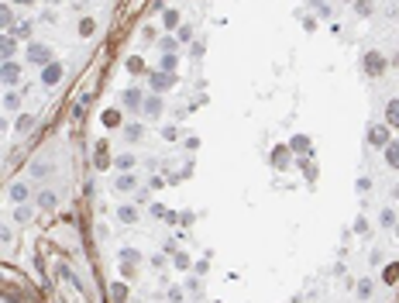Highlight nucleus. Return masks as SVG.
<instances>
[{"label": "nucleus", "mask_w": 399, "mask_h": 303, "mask_svg": "<svg viewBox=\"0 0 399 303\" xmlns=\"http://www.w3.org/2000/svg\"><path fill=\"white\" fill-rule=\"evenodd\" d=\"M31 172H34V176H49V166H45V162H34Z\"/></svg>", "instance_id": "36"}, {"label": "nucleus", "mask_w": 399, "mask_h": 303, "mask_svg": "<svg viewBox=\"0 0 399 303\" xmlns=\"http://www.w3.org/2000/svg\"><path fill=\"white\" fill-rule=\"evenodd\" d=\"M162 21H166V28H179V14H176V11H166Z\"/></svg>", "instance_id": "28"}, {"label": "nucleus", "mask_w": 399, "mask_h": 303, "mask_svg": "<svg viewBox=\"0 0 399 303\" xmlns=\"http://www.w3.org/2000/svg\"><path fill=\"white\" fill-rule=\"evenodd\" d=\"M117 258H121V265H124V269H128V272H131V269H134V265L141 262V255H138L134 248H121V255H117Z\"/></svg>", "instance_id": "10"}, {"label": "nucleus", "mask_w": 399, "mask_h": 303, "mask_svg": "<svg viewBox=\"0 0 399 303\" xmlns=\"http://www.w3.org/2000/svg\"><path fill=\"white\" fill-rule=\"evenodd\" d=\"M141 114L145 118H158V114H162V97H145L141 100Z\"/></svg>", "instance_id": "6"}, {"label": "nucleus", "mask_w": 399, "mask_h": 303, "mask_svg": "<svg viewBox=\"0 0 399 303\" xmlns=\"http://www.w3.org/2000/svg\"><path fill=\"white\" fill-rule=\"evenodd\" d=\"M362 66H365L368 76H382L389 62H385V55H379V52H365V55H362Z\"/></svg>", "instance_id": "1"}, {"label": "nucleus", "mask_w": 399, "mask_h": 303, "mask_svg": "<svg viewBox=\"0 0 399 303\" xmlns=\"http://www.w3.org/2000/svg\"><path fill=\"white\" fill-rule=\"evenodd\" d=\"M382 224L392 227V224H396V214H392V210H382Z\"/></svg>", "instance_id": "38"}, {"label": "nucleus", "mask_w": 399, "mask_h": 303, "mask_svg": "<svg viewBox=\"0 0 399 303\" xmlns=\"http://www.w3.org/2000/svg\"><path fill=\"white\" fill-rule=\"evenodd\" d=\"M148 83H151V90H155V93H162V90H169V86L176 83V72H151V76H148Z\"/></svg>", "instance_id": "5"}, {"label": "nucleus", "mask_w": 399, "mask_h": 303, "mask_svg": "<svg viewBox=\"0 0 399 303\" xmlns=\"http://www.w3.org/2000/svg\"><path fill=\"white\" fill-rule=\"evenodd\" d=\"M59 80H62V66H59V62H49L45 72H42V83H45V86H55Z\"/></svg>", "instance_id": "7"}, {"label": "nucleus", "mask_w": 399, "mask_h": 303, "mask_svg": "<svg viewBox=\"0 0 399 303\" xmlns=\"http://www.w3.org/2000/svg\"><path fill=\"white\" fill-rule=\"evenodd\" d=\"M289 148H293V152H299V155H306V152H313V141H310L306 135H296V138L289 141Z\"/></svg>", "instance_id": "11"}, {"label": "nucleus", "mask_w": 399, "mask_h": 303, "mask_svg": "<svg viewBox=\"0 0 399 303\" xmlns=\"http://www.w3.org/2000/svg\"><path fill=\"white\" fill-rule=\"evenodd\" d=\"M110 289H114V303H117V300H124V296H128V286H124V283H114Z\"/></svg>", "instance_id": "29"}, {"label": "nucleus", "mask_w": 399, "mask_h": 303, "mask_svg": "<svg viewBox=\"0 0 399 303\" xmlns=\"http://www.w3.org/2000/svg\"><path fill=\"white\" fill-rule=\"evenodd\" d=\"M117 220H121V224H134L138 220V210L134 207H117Z\"/></svg>", "instance_id": "17"}, {"label": "nucleus", "mask_w": 399, "mask_h": 303, "mask_svg": "<svg viewBox=\"0 0 399 303\" xmlns=\"http://www.w3.org/2000/svg\"><path fill=\"white\" fill-rule=\"evenodd\" d=\"M399 279V265H389V269H385V283H396Z\"/></svg>", "instance_id": "32"}, {"label": "nucleus", "mask_w": 399, "mask_h": 303, "mask_svg": "<svg viewBox=\"0 0 399 303\" xmlns=\"http://www.w3.org/2000/svg\"><path fill=\"white\" fill-rule=\"evenodd\" d=\"M14 128H17V131L24 135V131H31V128H34V118H31V114H21V118H17V124H14Z\"/></svg>", "instance_id": "21"}, {"label": "nucleus", "mask_w": 399, "mask_h": 303, "mask_svg": "<svg viewBox=\"0 0 399 303\" xmlns=\"http://www.w3.org/2000/svg\"><path fill=\"white\" fill-rule=\"evenodd\" d=\"M396 235H399V227H396Z\"/></svg>", "instance_id": "43"}, {"label": "nucleus", "mask_w": 399, "mask_h": 303, "mask_svg": "<svg viewBox=\"0 0 399 303\" xmlns=\"http://www.w3.org/2000/svg\"><path fill=\"white\" fill-rule=\"evenodd\" d=\"M11 200H14V203H24V200H28V183H14V186H11Z\"/></svg>", "instance_id": "16"}, {"label": "nucleus", "mask_w": 399, "mask_h": 303, "mask_svg": "<svg viewBox=\"0 0 399 303\" xmlns=\"http://www.w3.org/2000/svg\"><path fill=\"white\" fill-rule=\"evenodd\" d=\"M354 293L362 296V300H368V296H372V283H368V279H362V283H358V289H354Z\"/></svg>", "instance_id": "27"}, {"label": "nucleus", "mask_w": 399, "mask_h": 303, "mask_svg": "<svg viewBox=\"0 0 399 303\" xmlns=\"http://www.w3.org/2000/svg\"><path fill=\"white\" fill-rule=\"evenodd\" d=\"M93 31H97V24H93L90 17H83V21H79V34H83V38H90Z\"/></svg>", "instance_id": "24"}, {"label": "nucleus", "mask_w": 399, "mask_h": 303, "mask_svg": "<svg viewBox=\"0 0 399 303\" xmlns=\"http://www.w3.org/2000/svg\"><path fill=\"white\" fill-rule=\"evenodd\" d=\"M368 141H372V145H385V141H389V128H372V131H368Z\"/></svg>", "instance_id": "19"}, {"label": "nucleus", "mask_w": 399, "mask_h": 303, "mask_svg": "<svg viewBox=\"0 0 399 303\" xmlns=\"http://www.w3.org/2000/svg\"><path fill=\"white\" fill-rule=\"evenodd\" d=\"M141 97H145L141 90H124V100H121V103H124L128 110H138V107H141Z\"/></svg>", "instance_id": "12"}, {"label": "nucleus", "mask_w": 399, "mask_h": 303, "mask_svg": "<svg viewBox=\"0 0 399 303\" xmlns=\"http://www.w3.org/2000/svg\"><path fill=\"white\" fill-rule=\"evenodd\" d=\"M14 49H17L14 34H11V31H7V34H0V62H7V59L14 55Z\"/></svg>", "instance_id": "8"}, {"label": "nucleus", "mask_w": 399, "mask_h": 303, "mask_svg": "<svg viewBox=\"0 0 399 303\" xmlns=\"http://www.w3.org/2000/svg\"><path fill=\"white\" fill-rule=\"evenodd\" d=\"M128 69H131V72H145V62L134 55V59H128Z\"/></svg>", "instance_id": "31"}, {"label": "nucleus", "mask_w": 399, "mask_h": 303, "mask_svg": "<svg viewBox=\"0 0 399 303\" xmlns=\"http://www.w3.org/2000/svg\"><path fill=\"white\" fill-rule=\"evenodd\" d=\"M172 69H176V55H166L162 59V72H172Z\"/></svg>", "instance_id": "34"}, {"label": "nucleus", "mask_w": 399, "mask_h": 303, "mask_svg": "<svg viewBox=\"0 0 399 303\" xmlns=\"http://www.w3.org/2000/svg\"><path fill=\"white\" fill-rule=\"evenodd\" d=\"M124 138H128V141H138V138H141V124H128V128H124Z\"/></svg>", "instance_id": "26"}, {"label": "nucleus", "mask_w": 399, "mask_h": 303, "mask_svg": "<svg viewBox=\"0 0 399 303\" xmlns=\"http://www.w3.org/2000/svg\"><path fill=\"white\" fill-rule=\"evenodd\" d=\"M385 162H389L392 169H399V141H392V145H385Z\"/></svg>", "instance_id": "18"}, {"label": "nucleus", "mask_w": 399, "mask_h": 303, "mask_svg": "<svg viewBox=\"0 0 399 303\" xmlns=\"http://www.w3.org/2000/svg\"><path fill=\"white\" fill-rule=\"evenodd\" d=\"M97 166H100V169H107V166H110V155H107V145H103V141L97 145Z\"/></svg>", "instance_id": "22"}, {"label": "nucleus", "mask_w": 399, "mask_h": 303, "mask_svg": "<svg viewBox=\"0 0 399 303\" xmlns=\"http://www.w3.org/2000/svg\"><path fill=\"white\" fill-rule=\"evenodd\" d=\"M49 4H55V0H49Z\"/></svg>", "instance_id": "42"}, {"label": "nucleus", "mask_w": 399, "mask_h": 303, "mask_svg": "<svg viewBox=\"0 0 399 303\" xmlns=\"http://www.w3.org/2000/svg\"><path fill=\"white\" fill-rule=\"evenodd\" d=\"M4 107H7V110H17V107H21V93H17V90H7V97H4Z\"/></svg>", "instance_id": "20"}, {"label": "nucleus", "mask_w": 399, "mask_h": 303, "mask_svg": "<svg viewBox=\"0 0 399 303\" xmlns=\"http://www.w3.org/2000/svg\"><path fill=\"white\" fill-rule=\"evenodd\" d=\"M354 11H358V17H368L372 14V0H354Z\"/></svg>", "instance_id": "23"}, {"label": "nucleus", "mask_w": 399, "mask_h": 303, "mask_svg": "<svg viewBox=\"0 0 399 303\" xmlns=\"http://www.w3.org/2000/svg\"><path fill=\"white\" fill-rule=\"evenodd\" d=\"M103 124H107V128H117V124H121V114H117V110H107V114H103Z\"/></svg>", "instance_id": "25"}, {"label": "nucleus", "mask_w": 399, "mask_h": 303, "mask_svg": "<svg viewBox=\"0 0 399 303\" xmlns=\"http://www.w3.org/2000/svg\"><path fill=\"white\" fill-rule=\"evenodd\" d=\"M4 128H7V121H4V118H0V131H4Z\"/></svg>", "instance_id": "41"}, {"label": "nucleus", "mask_w": 399, "mask_h": 303, "mask_svg": "<svg viewBox=\"0 0 399 303\" xmlns=\"http://www.w3.org/2000/svg\"><path fill=\"white\" fill-rule=\"evenodd\" d=\"M289 162H293V148L289 145H275L272 148V166L275 169H289Z\"/></svg>", "instance_id": "4"}, {"label": "nucleus", "mask_w": 399, "mask_h": 303, "mask_svg": "<svg viewBox=\"0 0 399 303\" xmlns=\"http://www.w3.org/2000/svg\"><path fill=\"white\" fill-rule=\"evenodd\" d=\"M114 189H121V193H131V189H138V179L131 176V172H121L114 179Z\"/></svg>", "instance_id": "9"}, {"label": "nucleus", "mask_w": 399, "mask_h": 303, "mask_svg": "<svg viewBox=\"0 0 399 303\" xmlns=\"http://www.w3.org/2000/svg\"><path fill=\"white\" fill-rule=\"evenodd\" d=\"M28 59H31L34 66H42V69H45L49 62H55V59H52V49H49V45H34V42L28 45Z\"/></svg>", "instance_id": "2"}, {"label": "nucleus", "mask_w": 399, "mask_h": 303, "mask_svg": "<svg viewBox=\"0 0 399 303\" xmlns=\"http://www.w3.org/2000/svg\"><path fill=\"white\" fill-rule=\"evenodd\" d=\"M55 203H59V197L52 193V189H45V193H38V207H42V210H55Z\"/></svg>", "instance_id": "13"}, {"label": "nucleus", "mask_w": 399, "mask_h": 303, "mask_svg": "<svg viewBox=\"0 0 399 303\" xmlns=\"http://www.w3.org/2000/svg\"><path fill=\"white\" fill-rule=\"evenodd\" d=\"M21 80V66L14 62V59H7V62H0V83H7V86H14Z\"/></svg>", "instance_id": "3"}, {"label": "nucleus", "mask_w": 399, "mask_h": 303, "mask_svg": "<svg viewBox=\"0 0 399 303\" xmlns=\"http://www.w3.org/2000/svg\"><path fill=\"white\" fill-rule=\"evenodd\" d=\"M303 172H306V179H313V176H316V166L306 159V162H303Z\"/></svg>", "instance_id": "37"}, {"label": "nucleus", "mask_w": 399, "mask_h": 303, "mask_svg": "<svg viewBox=\"0 0 399 303\" xmlns=\"http://www.w3.org/2000/svg\"><path fill=\"white\" fill-rule=\"evenodd\" d=\"M4 28H7V31L14 28V11H11L7 4H0V31H4Z\"/></svg>", "instance_id": "15"}, {"label": "nucleus", "mask_w": 399, "mask_h": 303, "mask_svg": "<svg viewBox=\"0 0 399 303\" xmlns=\"http://www.w3.org/2000/svg\"><path fill=\"white\" fill-rule=\"evenodd\" d=\"M169 303H183V289H179V286L169 289Z\"/></svg>", "instance_id": "35"}, {"label": "nucleus", "mask_w": 399, "mask_h": 303, "mask_svg": "<svg viewBox=\"0 0 399 303\" xmlns=\"http://www.w3.org/2000/svg\"><path fill=\"white\" fill-rule=\"evenodd\" d=\"M14 4H21V7H31V4H34V0H14Z\"/></svg>", "instance_id": "40"}, {"label": "nucleus", "mask_w": 399, "mask_h": 303, "mask_svg": "<svg viewBox=\"0 0 399 303\" xmlns=\"http://www.w3.org/2000/svg\"><path fill=\"white\" fill-rule=\"evenodd\" d=\"M131 166H134V155H117V169H124V172H128Z\"/></svg>", "instance_id": "30"}, {"label": "nucleus", "mask_w": 399, "mask_h": 303, "mask_svg": "<svg viewBox=\"0 0 399 303\" xmlns=\"http://www.w3.org/2000/svg\"><path fill=\"white\" fill-rule=\"evenodd\" d=\"M354 231H358V235H368V220L358 217V220H354Z\"/></svg>", "instance_id": "33"}, {"label": "nucleus", "mask_w": 399, "mask_h": 303, "mask_svg": "<svg viewBox=\"0 0 399 303\" xmlns=\"http://www.w3.org/2000/svg\"><path fill=\"white\" fill-rule=\"evenodd\" d=\"M385 121H389V128H399V100H389V107H385Z\"/></svg>", "instance_id": "14"}, {"label": "nucleus", "mask_w": 399, "mask_h": 303, "mask_svg": "<svg viewBox=\"0 0 399 303\" xmlns=\"http://www.w3.org/2000/svg\"><path fill=\"white\" fill-rule=\"evenodd\" d=\"M14 217H17V220H21V224H24V220H28V217H31V210H28V207H17V214H14Z\"/></svg>", "instance_id": "39"}]
</instances>
